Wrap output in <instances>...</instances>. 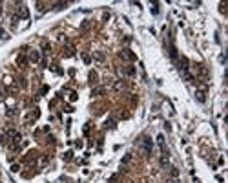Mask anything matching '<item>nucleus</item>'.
<instances>
[{
    "label": "nucleus",
    "mask_w": 228,
    "mask_h": 183,
    "mask_svg": "<svg viewBox=\"0 0 228 183\" xmlns=\"http://www.w3.org/2000/svg\"><path fill=\"white\" fill-rule=\"evenodd\" d=\"M172 176H173V178H177V176H179V172H177V169H173V167H172Z\"/></svg>",
    "instance_id": "10"
},
{
    "label": "nucleus",
    "mask_w": 228,
    "mask_h": 183,
    "mask_svg": "<svg viewBox=\"0 0 228 183\" xmlns=\"http://www.w3.org/2000/svg\"><path fill=\"white\" fill-rule=\"evenodd\" d=\"M121 57H122V59H126V61H135V55L130 51V49H122V51H121Z\"/></svg>",
    "instance_id": "2"
},
{
    "label": "nucleus",
    "mask_w": 228,
    "mask_h": 183,
    "mask_svg": "<svg viewBox=\"0 0 228 183\" xmlns=\"http://www.w3.org/2000/svg\"><path fill=\"white\" fill-rule=\"evenodd\" d=\"M139 147H141V150L144 152L146 156H150L151 152H153V143H151V139H150L148 136L141 137V141H139Z\"/></svg>",
    "instance_id": "1"
},
{
    "label": "nucleus",
    "mask_w": 228,
    "mask_h": 183,
    "mask_svg": "<svg viewBox=\"0 0 228 183\" xmlns=\"http://www.w3.org/2000/svg\"><path fill=\"white\" fill-rule=\"evenodd\" d=\"M130 159H131V154H126V156L122 157V165H126V163H128Z\"/></svg>",
    "instance_id": "7"
},
{
    "label": "nucleus",
    "mask_w": 228,
    "mask_h": 183,
    "mask_svg": "<svg viewBox=\"0 0 228 183\" xmlns=\"http://www.w3.org/2000/svg\"><path fill=\"white\" fill-rule=\"evenodd\" d=\"M37 117H38V110H35V112L28 114V115H26V121L29 123V121H33V119H37Z\"/></svg>",
    "instance_id": "4"
},
{
    "label": "nucleus",
    "mask_w": 228,
    "mask_h": 183,
    "mask_svg": "<svg viewBox=\"0 0 228 183\" xmlns=\"http://www.w3.org/2000/svg\"><path fill=\"white\" fill-rule=\"evenodd\" d=\"M166 183H181V181H179V179H177V178H173V179H168Z\"/></svg>",
    "instance_id": "11"
},
{
    "label": "nucleus",
    "mask_w": 228,
    "mask_h": 183,
    "mask_svg": "<svg viewBox=\"0 0 228 183\" xmlns=\"http://www.w3.org/2000/svg\"><path fill=\"white\" fill-rule=\"evenodd\" d=\"M31 61L33 62H38L40 61V53L38 51H31Z\"/></svg>",
    "instance_id": "5"
},
{
    "label": "nucleus",
    "mask_w": 228,
    "mask_h": 183,
    "mask_svg": "<svg viewBox=\"0 0 228 183\" xmlns=\"http://www.w3.org/2000/svg\"><path fill=\"white\" fill-rule=\"evenodd\" d=\"M100 94H104V88H97V90H93V95H100Z\"/></svg>",
    "instance_id": "8"
},
{
    "label": "nucleus",
    "mask_w": 228,
    "mask_h": 183,
    "mask_svg": "<svg viewBox=\"0 0 228 183\" xmlns=\"http://www.w3.org/2000/svg\"><path fill=\"white\" fill-rule=\"evenodd\" d=\"M95 59H97V61H104V53H97Z\"/></svg>",
    "instance_id": "9"
},
{
    "label": "nucleus",
    "mask_w": 228,
    "mask_h": 183,
    "mask_svg": "<svg viewBox=\"0 0 228 183\" xmlns=\"http://www.w3.org/2000/svg\"><path fill=\"white\" fill-rule=\"evenodd\" d=\"M205 95H206V94H205V90H197V92H195V97H197V101H199V103H205V99H206Z\"/></svg>",
    "instance_id": "3"
},
{
    "label": "nucleus",
    "mask_w": 228,
    "mask_h": 183,
    "mask_svg": "<svg viewBox=\"0 0 228 183\" xmlns=\"http://www.w3.org/2000/svg\"><path fill=\"white\" fill-rule=\"evenodd\" d=\"M113 127H115V121H113V119L106 121V128H113Z\"/></svg>",
    "instance_id": "6"
}]
</instances>
